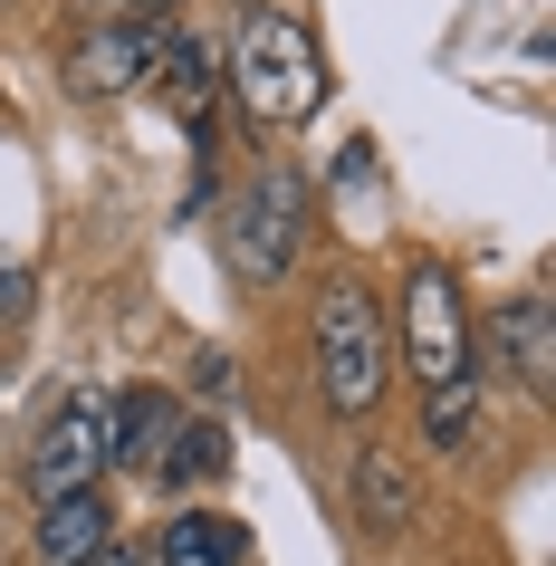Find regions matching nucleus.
<instances>
[{
    "instance_id": "dca6fc26",
    "label": "nucleus",
    "mask_w": 556,
    "mask_h": 566,
    "mask_svg": "<svg viewBox=\"0 0 556 566\" xmlns=\"http://www.w3.org/2000/svg\"><path fill=\"white\" fill-rule=\"evenodd\" d=\"M174 10H182V0H125V20H135V30H174Z\"/></svg>"
},
{
    "instance_id": "0eeeda50",
    "label": "nucleus",
    "mask_w": 556,
    "mask_h": 566,
    "mask_svg": "<svg viewBox=\"0 0 556 566\" xmlns=\"http://www.w3.org/2000/svg\"><path fill=\"white\" fill-rule=\"evenodd\" d=\"M116 547V500L106 490H77V500L39 509V566H96Z\"/></svg>"
},
{
    "instance_id": "6e6552de",
    "label": "nucleus",
    "mask_w": 556,
    "mask_h": 566,
    "mask_svg": "<svg viewBox=\"0 0 556 566\" xmlns=\"http://www.w3.org/2000/svg\"><path fill=\"white\" fill-rule=\"evenodd\" d=\"M145 67H154V30L116 20V30H87V49H77V87H87V96H125V87H145Z\"/></svg>"
},
{
    "instance_id": "9b49d317",
    "label": "nucleus",
    "mask_w": 556,
    "mask_h": 566,
    "mask_svg": "<svg viewBox=\"0 0 556 566\" xmlns=\"http://www.w3.org/2000/svg\"><path fill=\"white\" fill-rule=\"evenodd\" d=\"M499 346H508V365H518V385L547 403V394H556V317H547V298L508 307V317H499Z\"/></svg>"
},
{
    "instance_id": "a211bd4d",
    "label": "nucleus",
    "mask_w": 556,
    "mask_h": 566,
    "mask_svg": "<svg viewBox=\"0 0 556 566\" xmlns=\"http://www.w3.org/2000/svg\"><path fill=\"white\" fill-rule=\"evenodd\" d=\"M96 566H145V547H106V557H96Z\"/></svg>"
},
{
    "instance_id": "f03ea898",
    "label": "nucleus",
    "mask_w": 556,
    "mask_h": 566,
    "mask_svg": "<svg viewBox=\"0 0 556 566\" xmlns=\"http://www.w3.org/2000/svg\"><path fill=\"white\" fill-rule=\"evenodd\" d=\"M307 356H317V394L336 422H365L384 403V365H394V346H384V307L355 289V279H326L317 289V317H307Z\"/></svg>"
},
{
    "instance_id": "ddd939ff",
    "label": "nucleus",
    "mask_w": 556,
    "mask_h": 566,
    "mask_svg": "<svg viewBox=\"0 0 556 566\" xmlns=\"http://www.w3.org/2000/svg\"><path fill=\"white\" fill-rule=\"evenodd\" d=\"M240 557H250L240 518H174L164 528V566H240Z\"/></svg>"
},
{
    "instance_id": "423d86ee",
    "label": "nucleus",
    "mask_w": 556,
    "mask_h": 566,
    "mask_svg": "<svg viewBox=\"0 0 556 566\" xmlns=\"http://www.w3.org/2000/svg\"><path fill=\"white\" fill-rule=\"evenodd\" d=\"M174 422H182V403L164 385H125L116 403H106V461H116V471H154L164 442H174Z\"/></svg>"
},
{
    "instance_id": "20e7f679",
    "label": "nucleus",
    "mask_w": 556,
    "mask_h": 566,
    "mask_svg": "<svg viewBox=\"0 0 556 566\" xmlns=\"http://www.w3.org/2000/svg\"><path fill=\"white\" fill-rule=\"evenodd\" d=\"M403 365H412L422 394L451 385V375H470V307H461L451 260H412L403 269Z\"/></svg>"
},
{
    "instance_id": "2eb2a0df",
    "label": "nucleus",
    "mask_w": 556,
    "mask_h": 566,
    "mask_svg": "<svg viewBox=\"0 0 556 566\" xmlns=\"http://www.w3.org/2000/svg\"><path fill=\"white\" fill-rule=\"evenodd\" d=\"M192 385H202V413H221V403H231V356L202 346V356H192Z\"/></svg>"
},
{
    "instance_id": "f3484780",
    "label": "nucleus",
    "mask_w": 556,
    "mask_h": 566,
    "mask_svg": "<svg viewBox=\"0 0 556 566\" xmlns=\"http://www.w3.org/2000/svg\"><path fill=\"white\" fill-rule=\"evenodd\" d=\"M20 307H30V279H20V269H0V327H10Z\"/></svg>"
},
{
    "instance_id": "7ed1b4c3",
    "label": "nucleus",
    "mask_w": 556,
    "mask_h": 566,
    "mask_svg": "<svg viewBox=\"0 0 556 566\" xmlns=\"http://www.w3.org/2000/svg\"><path fill=\"white\" fill-rule=\"evenodd\" d=\"M307 250V182L297 164H260V182L240 192V221H231V269L250 289H279Z\"/></svg>"
},
{
    "instance_id": "39448f33",
    "label": "nucleus",
    "mask_w": 556,
    "mask_h": 566,
    "mask_svg": "<svg viewBox=\"0 0 556 566\" xmlns=\"http://www.w3.org/2000/svg\"><path fill=\"white\" fill-rule=\"evenodd\" d=\"M106 403H116V394H67L59 413L39 422V442H30V490H39V509L49 500H77V490H96V480L116 471V461H106Z\"/></svg>"
},
{
    "instance_id": "1a4fd4ad",
    "label": "nucleus",
    "mask_w": 556,
    "mask_h": 566,
    "mask_svg": "<svg viewBox=\"0 0 556 566\" xmlns=\"http://www.w3.org/2000/svg\"><path fill=\"white\" fill-rule=\"evenodd\" d=\"M145 77H154L164 96H174V106H182L192 125H202L211 87H221V77H211V49H202L192 30H154V67H145Z\"/></svg>"
},
{
    "instance_id": "4468645a",
    "label": "nucleus",
    "mask_w": 556,
    "mask_h": 566,
    "mask_svg": "<svg viewBox=\"0 0 556 566\" xmlns=\"http://www.w3.org/2000/svg\"><path fill=\"white\" fill-rule=\"evenodd\" d=\"M470 422H480V385H470V375L432 385V403H422V432H432L441 451H461V442H470Z\"/></svg>"
},
{
    "instance_id": "9d476101",
    "label": "nucleus",
    "mask_w": 556,
    "mask_h": 566,
    "mask_svg": "<svg viewBox=\"0 0 556 566\" xmlns=\"http://www.w3.org/2000/svg\"><path fill=\"white\" fill-rule=\"evenodd\" d=\"M231 471V432H221V413H182L174 442H164V461H154V480H174V490H202V480Z\"/></svg>"
},
{
    "instance_id": "f257e3e1",
    "label": "nucleus",
    "mask_w": 556,
    "mask_h": 566,
    "mask_svg": "<svg viewBox=\"0 0 556 566\" xmlns=\"http://www.w3.org/2000/svg\"><path fill=\"white\" fill-rule=\"evenodd\" d=\"M231 96L250 125H307L326 106V59L317 39H307V20H289V10H250L240 20V49H231Z\"/></svg>"
},
{
    "instance_id": "f8f14e48",
    "label": "nucleus",
    "mask_w": 556,
    "mask_h": 566,
    "mask_svg": "<svg viewBox=\"0 0 556 566\" xmlns=\"http://www.w3.org/2000/svg\"><path fill=\"white\" fill-rule=\"evenodd\" d=\"M355 518H365V528H412V471L403 461H394V451H365V461H355Z\"/></svg>"
}]
</instances>
